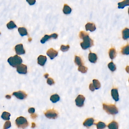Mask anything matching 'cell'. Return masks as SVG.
Instances as JSON below:
<instances>
[{
  "label": "cell",
  "mask_w": 129,
  "mask_h": 129,
  "mask_svg": "<svg viewBox=\"0 0 129 129\" xmlns=\"http://www.w3.org/2000/svg\"><path fill=\"white\" fill-rule=\"evenodd\" d=\"M36 126V124L35 123H32V128H34Z\"/></svg>",
  "instance_id": "f35d334b"
},
{
  "label": "cell",
  "mask_w": 129,
  "mask_h": 129,
  "mask_svg": "<svg viewBox=\"0 0 129 129\" xmlns=\"http://www.w3.org/2000/svg\"><path fill=\"white\" fill-rule=\"evenodd\" d=\"M118 5L119 8H124L126 6H129V0H124L121 2H119Z\"/></svg>",
  "instance_id": "ac0fdd59"
},
{
  "label": "cell",
  "mask_w": 129,
  "mask_h": 129,
  "mask_svg": "<svg viewBox=\"0 0 129 129\" xmlns=\"http://www.w3.org/2000/svg\"><path fill=\"white\" fill-rule=\"evenodd\" d=\"M95 125H96L97 129H103L106 127V125L105 123L101 121H99L97 123L95 124Z\"/></svg>",
  "instance_id": "f1b7e54d"
},
{
  "label": "cell",
  "mask_w": 129,
  "mask_h": 129,
  "mask_svg": "<svg viewBox=\"0 0 129 129\" xmlns=\"http://www.w3.org/2000/svg\"><path fill=\"white\" fill-rule=\"evenodd\" d=\"M58 35L56 33L52 34L50 35H45L43 38H42L40 40V42L42 43H44L48 41L49 40L51 39H57L58 38Z\"/></svg>",
  "instance_id": "ba28073f"
},
{
  "label": "cell",
  "mask_w": 129,
  "mask_h": 129,
  "mask_svg": "<svg viewBox=\"0 0 129 129\" xmlns=\"http://www.w3.org/2000/svg\"><path fill=\"white\" fill-rule=\"evenodd\" d=\"M75 62L77 65H82L83 64V61L80 57L78 56H75Z\"/></svg>",
  "instance_id": "484cf974"
},
{
  "label": "cell",
  "mask_w": 129,
  "mask_h": 129,
  "mask_svg": "<svg viewBox=\"0 0 129 129\" xmlns=\"http://www.w3.org/2000/svg\"><path fill=\"white\" fill-rule=\"evenodd\" d=\"M28 112L30 114H33L35 112V109L34 108H29L28 110Z\"/></svg>",
  "instance_id": "d590c367"
},
{
  "label": "cell",
  "mask_w": 129,
  "mask_h": 129,
  "mask_svg": "<svg viewBox=\"0 0 129 129\" xmlns=\"http://www.w3.org/2000/svg\"><path fill=\"white\" fill-rule=\"evenodd\" d=\"M122 34L123 39L124 40H127L129 38V30L128 28H125L122 31Z\"/></svg>",
  "instance_id": "ffe728a7"
},
{
  "label": "cell",
  "mask_w": 129,
  "mask_h": 129,
  "mask_svg": "<svg viewBox=\"0 0 129 129\" xmlns=\"http://www.w3.org/2000/svg\"><path fill=\"white\" fill-rule=\"evenodd\" d=\"M93 84L94 87H95V89L98 90L100 88L101 84L98 80H97V79H93Z\"/></svg>",
  "instance_id": "83f0119b"
},
{
  "label": "cell",
  "mask_w": 129,
  "mask_h": 129,
  "mask_svg": "<svg viewBox=\"0 0 129 129\" xmlns=\"http://www.w3.org/2000/svg\"><path fill=\"white\" fill-rule=\"evenodd\" d=\"M31 40H32V39H31V38H29V39H28V41L30 42V41H31Z\"/></svg>",
  "instance_id": "b9f144b4"
},
{
  "label": "cell",
  "mask_w": 129,
  "mask_h": 129,
  "mask_svg": "<svg viewBox=\"0 0 129 129\" xmlns=\"http://www.w3.org/2000/svg\"><path fill=\"white\" fill-rule=\"evenodd\" d=\"M47 61V57L42 55H40L38 57V63L42 66H44Z\"/></svg>",
  "instance_id": "4fadbf2b"
},
{
  "label": "cell",
  "mask_w": 129,
  "mask_h": 129,
  "mask_svg": "<svg viewBox=\"0 0 129 129\" xmlns=\"http://www.w3.org/2000/svg\"><path fill=\"white\" fill-rule=\"evenodd\" d=\"M19 33L21 36H27L28 35L27 29L24 27H20L18 29Z\"/></svg>",
  "instance_id": "44dd1931"
},
{
  "label": "cell",
  "mask_w": 129,
  "mask_h": 129,
  "mask_svg": "<svg viewBox=\"0 0 129 129\" xmlns=\"http://www.w3.org/2000/svg\"><path fill=\"white\" fill-rule=\"evenodd\" d=\"M90 90H91L92 91H94L95 90V87L93 86V83H91L90 84L89 87Z\"/></svg>",
  "instance_id": "8d00e7d4"
},
{
  "label": "cell",
  "mask_w": 129,
  "mask_h": 129,
  "mask_svg": "<svg viewBox=\"0 0 129 129\" xmlns=\"http://www.w3.org/2000/svg\"><path fill=\"white\" fill-rule=\"evenodd\" d=\"M69 48L70 46L69 45H66V46L62 45L61 46V48H60V49L61 51H63V52H66V51H68Z\"/></svg>",
  "instance_id": "1f68e13d"
},
{
  "label": "cell",
  "mask_w": 129,
  "mask_h": 129,
  "mask_svg": "<svg viewBox=\"0 0 129 129\" xmlns=\"http://www.w3.org/2000/svg\"><path fill=\"white\" fill-rule=\"evenodd\" d=\"M45 116L50 119H55L58 118V113L54 109L48 110L44 113Z\"/></svg>",
  "instance_id": "5b68a950"
},
{
  "label": "cell",
  "mask_w": 129,
  "mask_h": 129,
  "mask_svg": "<svg viewBox=\"0 0 129 129\" xmlns=\"http://www.w3.org/2000/svg\"><path fill=\"white\" fill-rule=\"evenodd\" d=\"M108 127L109 129H118L119 125L117 122L113 121L109 123Z\"/></svg>",
  "instance_id": "e0dca14e"
},
{
  "label": "cell",
  "mask_w": 129,
  "mask_h": 129,
  "mask_svg": "<svg viewBox=\"0 0 129 129\" xmlns=\"http://www.w3.org/2000/svg\"><path fill=\"white\" fill-rule=\"evenodd\" d=\"M103 110L109 114H116L118 113V108L114 105H107L106 103H103Z\"/></svg>",
  "instance_id": "7a4b0ae2"
},
{
  "label": "cell",
  "mask_w": 129,
  "mask_h": 129,
  "mask_svg": "<svg viewBox=\"0 0 129 129\" xmlns=\"http://www.w3.org/2000/svg\"><path fill=\"white\" fill-rule=\"evenodd\" d=\"M7 26L8 29L10 30H12L17 27L16 25L13 21H11L10 22H8L7 24Z\"/></svg>",
  "instance_id": "4316f807"
},
{
  "label": "cell",
  "mask_w": 129,
  "mask_h": 129,
  "mask_svg": "<svg viewBox=\"0 0 129 129\" xmlns=\"http://www.w3.org/2000/svg\"><path fill=\"white\" fill-rule=\"evenodd\" d=\"M10 116L11 114L10 113L5 111L2 113L1 118L5 121H8L10 120Z\"/></svg>",
  "instance_id": "d4e9b609"
},
{
  "label": "cell",
  "mask_w": 129,
  "mask_h": 129,
  "mask_svg": "<svg viewBox=\"0 0 129 129\" xmlns=\"http://www.w3.org/2000/svg\"><path fill=\"white\" fill-rule=\"evenodd\" d=\"M48 76H49V74H48V73H46L44 75V76L45 78H47L48 77Z\"/></svg>",
  "instance_id": "60d3db41"
},
{
  "label": "cell",
  "mask_w": 129,
  "mask_h": 129,
  "mask_svg": "<svg viewBox=\"0 0 129 129\" xmlns=\"http://www.w3.org/2000/svg\"><path fill=\"white\" fill-rule=\"evenodd\" d=\"M47 83L50 85H52L55 83V82L52 78H49L47 79Z\"/></svg>",
  "instance_id": "836d02e7"
},
{
  "label": "cell",
  "mask_w": 129,
  "mask_h": 129,
  "mask_svg": "<svg viewBox=\"0 0 129 129\" xmlns=\"http://www.w3.org/2000/svg\"><path fill=\"white\" fill-rule=\"evenodd\" d=\"M37 116H38V115L36 114L33 113V114H32L31 115V118H33V119H35V118H36L37 117Z\"/></svg>",
  "instance_id": "74e56055"
},
{
  "label": "cell",
  "mask_w": 129,
  "mask_h": 129,
  "mask_svg": "<svg viewBox=\"0 0 129 129\" xmlns=\"http://www.w3.org/2000/svg\"><path fill=\"white\" fill-rule=\"evenodd\" d=\"M5 97L7 99H10L11 98V96L10 95H6Z\"/></svg>",
  "instance_id": "ab89813d"
},
{
  "label": "cell",
  "mask_w": 129,
  "mask_h": 129,
  "mask_svg": "<svg viewBox=\"0 0 129 129\" xmlns=\"http://www.w3.org/2000/svg\"><path fill=\"white\" fill-rule=\"evenodd\" d=\"M97 55L95 53H90L89 54L88 59H89V61L93 63H95L97 60Z\"/></svg>",
  "instance_id": "2e32d148"
},
{
  "label": "cell",
  "mask_w": 129,
  "mask_h": 129,
  "mask_svg": "<svg viewBox=\"0 0 129 129\" xmlns=\"http://www.w3.org/2000/svg\"><path fill=\"white\" fill-rule=\"evenodd\" d=\"M129 45L128 44L123 46L121 48V53L123 55H128L129 54Z\"/></svg>",
  "instance_id": "cb8c5ba5"
},
{
  "label": "cell",
  "mask_w": 129,
  "mask_h": 129,
  "mask_svg": "<svg viewBox=\"0 0 129 129\" xmlns=\"http://www.w3.org/2000/svg\"><path fill=\"white\" fill-rule=\"evenodd\" d=\"M47 54L51 59H53L57 56L58 54V52L53 48H51L49 49L47 52Z\"/></svg>",
  "instance_id": "8fae6325"
},
{
  "label": "cell",
  "mask_w": 129,
  "mask_h": 129,
  "mask_svg": "<svg viewBox=\"0 0 129 129\" xmlns=\"http://www.w3.org/2000/svg\"><path fill=\"white\" fill-rule=\"evenodd\" d=\"M109 56L111 59H114L116 56V52L114 48H111L109 52Z\"/></svg>",
  "instance_id": "7402d4cb"
},
{
  "label": "cell",
  "mask_w": 129,
  "mask_h": 129,
  "mask_svg": "<svg viewBox=\"0 0 129 129\" xmlns=\"http://www.w3.org/2000/svg\"><path fill=\"white\" fill-rule=\"evenodd\" d=\"M50 100L53 103H55L59 101L60 100V97L58 95L56 94L51 96L50 98Z\"/></svg>",
  "instance_id": "603a6c76"
},
{
  "label": "cell",
  "mask_w": 129,
  "mask_h": 129,
  "mask_svg": "<svg viewBox=\"0 0 129 129\" xmlns=\"http://www.w3.org/2000/svg\"><path fill=\"white\" fill-rule=\"evenodd\" d=\"M108 67L110 70L113 72L115 71L116 69V65L113 62H111L108 64Z\"/></svg>",
  "instance_id": "f546056e"
},
{
  "label": "cell",
  "mask_w": 129,
  "mask_h": 129,
  "mask_svg": "<svg viewBox=\"0 0 129 129\" xmlns=\"http://www.w3.org/2000/svg\"><path fill=\"white\" fill-rule=\"evenodd\" d=\"M79 37L80 38L83 40V41L80 43L81 47L83 49H87L93 46V40L90 38L88 33L84 31H81L79 33Z\"/></svg>",
  "instance_id": "6da1fadb"
},
{
  "label": "cell",
  "mask_w": 129,
  "mask_h": 129,
  "mask_svg": "<svg viewBox=\"0 0 129 129\" xmlns=\"http://www.w3.org/2000/svg\"><path fill=\"white\" fill-rule=\"evenodd\" d=\"M63 12L65 15H69L71 13V8L67 4H64L63 8Z\"/></svg>",
  "instance_id": "d6986e66"
},
{
  "label": "cell",
  "mask_w": 129,
  "mask_h": 129,
  "mask_svg": "<svg viewBox=\"0 0 129 129\" xmlns=\"http://www.w3.org/2000/svg\"><path fill=\"white\" fill-rule=\"evenodd\" d=\"M0 34H1V33H0Z\"/></svg>",
  "instance_id": "7bdbcfd3"
},
{
  "label": "cell",
  "mask_w": 129,
  "mask_h": 129,
  "mask_svg": "<svg viewBox=\"0 0 129 129\" xmlns=\"http://www.w3.org/2000/svg\"><path fill=\"white\" fill-rule=\"evenodd\" d=\"M16 53L18 55H22L25 54V50L22 44L17 45L16 46L15 48Z\"/></svg>",
  "instance_id": "30bf717a"
},
{
  "label": "cell",
  "mask_w": 129,
  "mask_h": 129,
  "mask_svg": "<svg viewBox=\"0 0 129 129\" xmlns=\"http://www.w3.org/2000/svg\"><path fill=\"white\" fill-rule=\"evenodd\" d=\"M13 95H14L17 98L20 100L25 99L27 96V94L25 92L21 91L14 92L13 93Z\"/></svg>",
  "instance_id": "52a82bcc"
},
{
  "label": "cell",
  "mask_w": 129,
  "mask_h": 129,
  "mask_svg": "<svg viewBox=\"0 0 129 129\" xmlns=\"http://www.w3.org/2000/svg\"><path fill=\"white\" fill-rule=\"evenodd\" d=\"M78 70L83 73H85L87 72L88 68L85 67L84 66L80 65L78 68Z\"/></svg>",
  "instance_id": "4dcf8cb0"
},
{
  "label": "cell",
  "mask_w": 129,
  "mask_h": 129,
  "mask_svg": "<svg viewBox=\"0 0 129 129\" xmlns=\"http://www.w3.org/2000/svg\"><path fill=\"white\" fill-rule=\"evenodd\" d=\"M17 71L20 74H26L27 73V67L25 64H20L17 67Z\"/></svg>",
  "instance_id": "9c48e42d"
},
{
  "label": "cell",
  "mask_w": 129,
  "mask_h": 129,
  "mask_svg": "<svg viewBox=\"0 0 129 129\" xmlns=\"http://www.w3.org/2000/svg\"><path fill=\"white\" fill-rule=\"evenodd\" d=\"M94 121V120L93 118H89L85 120V121L83 123V125L85 126L87 128H89L93 125Z\"/></svg>",
  "instance_id": "7c38bea8"
},
{
  "label": "cell",
  "mask_w": 129,
  "mask_h": 129,
  "mask_svg": "<svg viewBox=\"0 0 129 129\" xmlns=\"http://www.w3.org/2000/svg\"><path fill=\"white\" fill-rule=\"evenodd\" d=\"M26 1L31 5H34L36 2V0H26Z\"/></svg>",
  "instance_id": "e575fe53"
},
{
  "label": "cell",
  "mask_w": 129,
  "mask_h": 129,
  "mask_svg": "<svg viewBox=\"0 0 129 129\" xmlns=\"http://www.w3.org/2000/svg\"><path fill=\"white\" fill-rule=\"evenodd\" d=\"M11 127V123L10 121H7L5 123L4 125V129H8Z\"/></svg>",
  "instance_id": "d6a6232c"
},
{
  "label": "cell",
  "mask_w": 129,
  "mask_h": 129,
  "mask_svg": "<svg viewBox=\"0 0 129 129\" xmlns=\"http://www.w3.org/2000/svg\"><path fill=\"white\" fill-rule=\"evenodd\" d=\"M8 62L11 66L16 68L21 64L22 60L20 57L16 55L13 57H9L8 59Z\"/></svg>",
  "instance_id": "3957f363"
},
{
  "label": "cell",
  "mask_w": 129,
  "mask_h": 129,
  "mask_svg": "<svg viewBox=\"0 0 129 129\" xmlns=\"http://www.w3.org/2000/svg\"><path fill=\"white\" fill-rule=\"evenodd\" d=\"M111 95L113 99L116 102L119 101V95L117 89L114 88L112 89L111 90Z\"/></svg>",
  "instance_id": "9a60e30c"
},
{
  "label": "cell",
  "mask_w": 129,
  "mask_h": 129,
  "mask_svg": "<svg viewBox=\"0 0 129 129\" xmlns=\"http://www.w3.org/2000/svg\"><path fill=\"white\" fill-rule=\"evenodd\" d=\"M85 28L86 31H90L91 32H93L96 30V27L94 23L89 22L86 24Z\"/></svg>",
  "instance_id": "5bb4252c"
},
{
  "label": "cell",
  "mask_w": 129,
  "mask_h": 129,
  "mask_svg": "<svg viewBox=\"0 0 129 129\" xmlns=\"http://www.w3.org/2000/svg\"><path fill=\"white\" fill-rule=\"evenodd\" d=\"M85 98L83 95H79L75 99V103L77 106L78 107H81L84 105V103Z\"/></svg>",
  "instance_id": "8992f818"
},
{
  "label": "cell",
  "mask_w": 129,
  "mask_h": 129,
  "mask_svg": "<svg viewBox=\"0 0 129 129\" xmlns=\"http://www.w3.org/2000/svg\"><path fill=\"white\" fill-rule=\"evenodd\" d=\"M15 122L17 126L19 128L25 129L29 125L27 120L23 117H20L17 118Z\"/></svg>",
  "instance_id": "277c9868"
}]
</instances>
